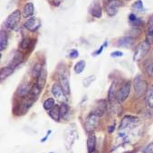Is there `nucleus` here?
<instances>
[{
  "mask_svg": "<svg viewBox=\"0 0 153 153\" xmlns=\"http://www.w3.org/2000/svg\"><path fill=\"white\" fill-rule=\"evenodd\" d=\"M133 87L137 98L143 96L148 91V83L140 75H137L133 80Z\"/></svg>",
  "mask_w": 153,
  "mask_h": 153,
  "instance_id": "f257e3e1",
  "label": "nucleus"
},
{
  "mask_svg": "<svg viewBox=\"0 0 153 153\" xmlns=\"http://www.w3.org/2000/svg\"><path fill=\"white\" fill-rule=\"evenodd\" d=\"M149 46H150V45H149L146 41L140 43L136 46L134 55H133V61H135V62H140V61H141L149 53Z\"/></svg>",
  "mask_w": 153,
  "mask_h": 153,
  "instance_id": "f03ea898",
  "label": "nucleus"
},
{
  "mask_svg": "<svg viewBox=\"0 0 153 153\" xmlns=\"http://www.w3.org/2000/svg\"><path fill=\"white\" fill-rule=\"evenodd\" d=\"M99 120H100V117L94 113V111H91L86 118V120H85V130L87 132H91V131H94L98 124H99Z\"/></svg>",
  "mask_w": 153,
  "mask_h": 153,
  "instance_id": "7ed1b4c3",
  "label": "nucleus"
},
{
  "mask_svg": "<svg viewBox=\"0 0 153 153\" xmlns=\"http://www.w3.org/2000/svg\"><path fill=\"white\" fill-rule=\"evenodd\" d=\"M131 88V82H126L118 90L117 94H116V100L118 102L120 103V102H123L124 101H126V99L130 95Z\"/></svg>",
  "mask_w": 153,
  "mask_h": 153,
  "instance_id": "20e7f679",
  "label": "nucleus"
},
{
  "mask_svg": "<svg viewBox=\"0 0 153 153\" xmlns=\"http://www.w3.org/2000/svg\"><path fill=\"white\" fill-rule=\"evenodd\" d=\"M52 94H53L54 98L59 101L60 102L65 103L67 101L66 94L65 93V91L63 90L62 86L60 85V83H54L52 87Z\"/></svg>",
  "mask_w": 153,
  "mask_h": 153,
  "instance_id": "39448f33",
  "label": "nucleus"
},
{
  "mask_svg": "<svg viewBox=\"0 0 153 153\" xmlns=\"http://www.w3.org/2000/svg\"><path fill=\"white\" fill-rule=\"evenodd\" d=\"M20 17H21V12H20L19 10L14 11L13 13H11V14L7 16V20H6V22H5L6 26H7V28H10V29L15 28L16 25L18 24L19 20H20Z\"/></svg>",
  "mask_w": 153,
  "mask_h": 153,
  "instance_id": "423d86ee",
  "label": "nucleus"
},
{
  "mask_svg": "<svg viewBox=\"0 0 153 153\" xmlns=\"http://www.w3.org/2000/svg\"><path fill=\"white\" fill-rule=\"evenodd\" d=\"M120 7V3L118 0H109L106 3L105 10L109 16H114L117 15L119 8Z\"/></svg>",
  "mask_w": 153,
  "mask_h": 153,
  "instance_id": "0eeeda50",
  "label": "nucleus"
},
{
  "mask_svg": "<svg viewBox=\"0 0 153 153\" xmlns=\"http://www.w3.org/2000/svg\"><path fill=\"white\" fill-rule=\"evenodd\" d=\"M89 13L91 16H93L95 18L102 17V7L100 5L99 0H94V1H93V3H91V5L89 7Z\"/></svg>",
  "mask_w": 153,
  "mask_h": 153,
  "instance_id": "6e6552de",
  "label": "nucleus"
},
{
  "mask_svg": "<svg viewBox=\"0 0 153 153\" xmlns=\"http://www.w3.org/2000/svg\"><path fill=\"white\" fill-rule=\"evenodd\" d=\"M146 42L153 45V16H149L146 25Z\"/></svg>",
  "mask_w": 153,
  "mask_h": 153,
  "instance_id": "1a4fd4ad",
  "label": "nucleus"
},
{
  "mask_svg": "<svg viewBox=\"0 0 153 153\" xmlns=\"http://www.w3.org/2000/svg\"><path fill=\"white\" fill-rule=\"evenodd\" d=\"M87 150L88 153H94L95 149H96V137L94 131L88 132V137H87Z\"/></svg>",
  "mask_w": 153,
  "mask_h": 153,
  "instance_id": "9d476101",
  "label": "nucleus"
},
{
  "mask_svg": "<svg viewBox=\"0 0 153 153\" xmlns=\"http://www.w3.org/2000/svg\"><path fill=\"white\" fill-rule=\"evenodd\" d=\"M24 25L27 30H29L30 32H36V30L41 26V22L39 19H37L36 17H31L25 23Z\"/></svg>",
  "mask_w": 153,
  "mask_h": 153,
  "instance_id": "9b49d317",
  "label": "nucleus"
},
{
  "mask_svg": "<svg viewBox=\"0 0 153 153\" xmlns=\"http://www.w3.org/2000/svg\"><path fill=\"white\" fill-rule=\"evenodd\" d=\"M36 100L34 99H31L30 97H28V99H25L24 100L20 105L17 107L18 108V111H17V115H20V114H25L30 108H31V106L33 105V103L35 102Z\"/></svg>",
  "mask_w": 153,
  "mask_h": 153,
  "instance_id": "f8f14e48",
  "label": "nucleus"
},
{
  "mask_svg": "<svg viewBox=\"0 0 153 153\" xmlns=\"http://www.w3.org/2000/svg\"><path fill=\"white\" fill-rule=\"evenodd\" d=\"M138 120V118L132 115H125L123 118H122L121 121H120V124L119 126L120 130H124L126 128H128L129 126H131L132 123L136 122Z\"/></svg>",
  "mask_w": 153,
  "mask_h": 153,
  "instance_id": "ddd939ff",
  "label": "nucleus"
},
{
  "mask_svg": "<svg viewBox=\"0 0 153 153\" xmlns=\"http://www.w3.org/2000/svg\"><path fill=\"white\" fill-rule=\"evenodd\" d=\"M76 135H77L76 130H75V129L71 128V126H70V127H69V129H68V130L66 131V132H65L66 147H67V149H68L72 147V145H73L74 141L75 140V139H76Z\"/></svg>",
  "mask_w": 153,
  "mask_h": 153,
  "instance_id": "4468645a",
  "label": "nucleus"
},
{
  "mask_svg": "<svg viewBox=\"0 0 153 153\" xmlns=\"http://www.w3.org/2000/svg\"><path fill=\"white\" fill-rule=\"evenodd\" d=\"M95 109L94 111V113H96L99 117H102L105 111H106V109H107V101L105 100H98L96 102V104H95Z\"/></svg>",
  "mask_w": 153,
  "mask_h": 153,
  "instance_id": "2eb2a0df",
  "label": "nucleus"
},
{
  "mask_svg": "<svg viewBox=\"0 0 153 153\" xmlns=\"http://www.w3.org/2000/svg\"><path fill=\"white\" fill-rule=\"evenodd\" d=\"M59 82H60V85L62 86L63 90L65 91V94L68 95L70 94V82H69L68 77L65 74H62L59 78Z\"/></svg>",
  "mask_w": 153,
  "mask_h": 153,
  "instance_id": "dca6fc26",
  "label": "nucleus"
},
{
  "mask_svg": "<svg viewBox=\"0 0 153 153\" xmlns=\"http://www.w3.org/2000/svg\"><path fill=\"white\" fill-rule=\"evenodd\" d=\"M30 90H31V87L27 84H22L20 85L17 90H16V95L20 98H25L26 96L29 95Z\"/></svg>",
  "mask_w": 153,
  "mask_h": 153,
  "instance_id": "f3484780",
  "label": "nucleus"
},
{
  "mask_svg": "<svg viewBox=\"0 0 153 153\" xmlns=\"http://www.w3.org/2000/svg\"><path fill=\"white\" fill-rule=\"evenodd\" d=\"M134 44V39L131 38V36H124V37H121L119 39L118 41V46H120V47H125V48H128V47H131Z\"/></svg>",
  "mask_w": 153,
  "mask_h": 153,
  "instance_id": "a211bd4d",
  "label": "nucleus"
},
{
  "mask_svg": "<svg viewBox=\"0 0 153 153\" xmlns=\"http://www.w3.org/2000/svg\"><path fill=\"white\" fill-rule=\"evenodd\" d=\"M34 12H35V7H34V5L33 3H26L23 8V16L24 17H30L34 15Z\"/></svg>",
  "mask_w": 153,
  "mask_h": 153,
  "instance_id": "6ab92c4d",
  "label": "nucleus"
},
{
  "mask_svg": "<svg viewBox=\"0 0 153 153\" xmlns=\"http://www.w3.org/2000/svg\"><path fill=\"white\" fill-rule=\"evenodd\" d=\"M41 91H42V88L37 84H34L32 87H31V90H30V93H29V95L28 97H30L31 99H34V100H36V98L39 96V94H41Z\"/></svg>",
  "mask_w": 153,
  "mask_h": 153,
  "instance_id": "aec40b11",
  "label": "nucleus"
},
{
  "mask_svg": "<svg viewBox=\"0 0 153 153\" xmlns=\"http://www.w3.org/2000/svg\"><path fill=\"white\" fill-rule=\"evenodd\" d=\"M8 45V36L7 32L4 30H1V34H0V50L4 51Z\"/></svg>",
  "mask_w": 153,
  "mask_h": 153,
  "instance_id": "412c9836",
  "label": "nucleus"
},
{
  "mask_svg": "<svg viewBox=\"0 0 153 153\" xmlns=\"http://www.w3.org/2000/svg\"><path fill=\"white\" fill-rule=\"evenodd\" d=\"M36 79H37V82H36V83L43 89V88L45 87V85L46 79H47V72H46V70H45V68L42 69V71H41L39 76H38Z\"/></svg>",
  "mask_w": 153,
  "mask_h": 153,
  "instance_id": "4be33fe9",
  "label": "nucleus"
},
{
  "mask_svg": "<svg viewBox=\"0 0 153 153\" xmlns=\"http://www.w3.org/2000/svg\"><path fill=\"white\" fill-rule=\"evenodd\" d=\"M49 115L50 117L55 120V121H59L60 118H61V114H60V107L58 105H55L53 108H52L49 111Z\"/></svg>",
  "mask_w": 153,
  "mask_h": 153,
  "instance_id": "5701e85b",
  "label": "nucleus"
},
{
  "mask_svg": "<svg viewBox=\"0 0 153 153\" xmlns=\"http://www.w3.org/2000/svg\"><path fill=\"white\" fill-rule=\"evenodd\" d=\"M14 69H15V68H13V67H11V66H9V65L7 66V67L2 68V69H1V72H0V79H1V80H4V79L7 78L8 76H10V75L13 74Z\"/></svg>",
  "mask_w": 153,
  "mask_h": 153,
  "instance_id": "b1692460",
  "label": "nucleus"
},
{
  "mask_svg": "<svg viewBox=\"0 0 153 153\" xmlns=\"http://www.w3.org/2000/svg\"><path fill=\"white\" fill-rule=\"evenodd\" d=\"M22 62H23V55H22V53H20L19 52H16V55H14V58L12 60L11 64L9 65V66L15 68L16 66L20 65Z\"/></svg>",
  "mask_w": 153,
  "mask_h": 153,
  "instance_id": "393cba45",
  "label": "nucleus"
},
{
  "mask_svg": "<svg viewBox=\"0 0 153 153\" xmlns=\"http://www.w3.org/2000/svg\"><path fill=\"white\" fill-rule=\"evenodd\" d=\"M85 66H86V62L84 60H81L74 65V72L77 74H80L83 72V70L85 69Z\"/></svg>",
  "mask_w": 153,
  "mask_h": 153,
  "instance_id": "a878e982",
  "label": "nucleus"
},
{
  "mask_svg": "<svg viewBox=\"0 0 153 153\" xmlns=\"http://www.w3.org/2000/svg\"><path fill=\"white\" fill-rule=\"evenodd\" d=\"M116 90H115V82H113L110 89H109V93H108V102H111L114 101V99H116Z\"/></svg>",
  "mask_w": 153,
  "mask_h": 153,
  "instance_id": "bb28decb",
  "label": "nucleus"
},
{
  "mask_svg": "<svg viewBox=\"0 0 153 153\" xmlns=\"http://www.w3.org/2000/svg\"><path fill=\"white\" fill-rule=\"evenodd\" d=\"M146 103L148 107L153 108V88H151L146 95Z\"/></svg>",
  "mask_w": 153,
  "mask_h": 153,
  "instance_id": "cd10ccee",
  "label": "nucleus"
},
{
  "mask_svg": "<svg viewBox=\"0 0 153 153\" xmlns=\"http://www.w3.org/2000/svg\"><path fill=\"white\" fill-rule=\"evenodd\" d=\"M54 106H55V102L53 98H48L44 102V109L46 111H50Z\"/></svg>",
  "mask_w": 153,
  "mask_h": 153,
  "instance_id": "c85d7f7f",
  "label": "nucleus"
},
{
  "mask_svg": "<svg viewBox=\"0 0 153 153\" xmlns=\"http://www.w3.org/2000/svg\"><path fill=\"white\" fill-rule=\"evenodd\" d=\"M60 114L63 119H65L67 117V115L69 114V106L67 104L62 103V105L60 106Z\"/></svg>",
  "mask_w": 153,
  "mask_h": 153,
  "instance_id": "c756f323",
  "label": "nucleus"
},
{
  "mask_svg": "<svg viewBox=\"0 0 153 153\" xmlns=\"http://www.w3.org/2000/svg\"><path fill=\"white\" fill-rule=\"evenodd\" d=\"M42 69H43V67H42V65L40 64H36L34 65L33 69H32V76L35 77V78H37L39 76Z\"/></svg>",
  "mask_w": 153,
  "mask_h": 153,
  "instance_id": "7c9ffc66",
  "label": "nucleus"
},
{
  "mask_svg": "<svg viewBox=\"0 0 153 153\" xmlns=\"http://www.w3.org/2000/svg\"><path fill=\"white\" fill-rule=\"evenodd\" d=\"M95 76L94 75H90L88 77H86L83 81H82V84L84 87H89L91 83H93L95 81Z\"/></svg>",
  "mask_w": 153,
  "mask_h": 153,
  "instance_id": "2f4dec72",
  "label": "nucleus"
},
{
  "mask_svg": "<svg viewBox=\"0 0 153 153\" xmlns=\"http://www.w3.org/2000/svg\"><path fill=\"white\" fill-rule=\"evenodd\" d=\"M133 9L139 11V12H142L144 10V7H143V3L141 0H137V1L133 4L132 6Z\"/></svg>",
  "mask_w": 153,
  "mask_h": 153,
  "instance_id": "473e14b6",
  "label": "nucleus"
},
{
  "mask_svg": "<svg viewBox=\"0 0 153 153\" xmlns=\"http://www.w3.org/2000/svg\"><path fill=\"white\" fill-rule=\"evenodd\" d=\"M30 44H31V40H30V38H25L22 40V42L20 44V47L24 50H26L30 47Z\"/></svg>",
  "mask_w": 153,
  "mask_h": 153,
  "instance_id": "72a5a7b5",
  "label": "nucleus"
},
{
  "mask_svg": "<svg viewBox=\"0 0 153 153\" xmlns=\"http://www.w3.org/2000/svg\"><path fill=\"white\" fill-rule=\"evenodd\" d=\"M145 72L147 73L149 76L153 77V64L152 63H149V65L145 66Z\"/></svg>",
  "mask_w": 153,
  "mask_h": 153,
  "instance_id": "f704fd0d",
  "label": "nucleus"
},
{
  "mask_svg": "<svg viewBox=\"0 0 153 153\" xmlns=\"http://www.w3.org/2000/svg\"><path fill=\"white\" fill-rule=\"evenodd\" d=\"M142 153H153V142H150L149 144H148L142 149Z\"/></svg>",
  "mask_w": 153,
  "mask_h": 153,
  "instance_id": "c9c22d12",
  "label": "nucleus"
},
{
  "mask_svg": "<svg viewBox=\"0 0 153 153\" xmlns=\"http://www.w3.org/2000/svg\"><path fill=\"white\" fill-rule=\"evenodd\" d=\"M107 45H108V41H105V42H104V44H103V45H102V46H101V47L98 49V50H96V51H95V52L93 53V55H94V56L100 55V54L102 53V51H103L104 47H105V46H107Z\"/></svg>",
  "mask_w": 153,
  "mask_h": 153,
  "instance_id": "e433bc0d",
  "label": "nucleus"
},
{
  "mask_svg": "<svg viewBox=\"0 0 153 153\" xmlns=\"http://www.w3.org/2000/svg\"><path fill=\"white\" fill-rule=\"evenodd\" d=\"M131 25L135 27H140L144 25V22L140 19V18H136V20H134L133 22H131Z\"/></svg>",
  "mask_w": 153,
  "mask_h": 153,
  "instance_id": "4c0bfd02",
  "label": "nucleus"
},
{
  "mask_svg": "<svg viewBox=\"0 0 153 153\" xmlns=\"http://www.w3.org/2000/svg\"><path fill=\"white\" fill-rule=\"evenodd\" d=\"M68 56H69V58H71V59H75V58H77V57L79 56V52H78L77 50L74 49V50H72V51L69 53Z\"/></svg>",
  "mask_w": 153,
  "mask_h": 153,
  "instance_id": "58836bf2",
  "label": "nucleus"
},
{
  "mask_svg": "<svg viewBox=\"0 0 153 153\" xmlns=\"http://www.w3.org/2000/svg\"><path fill=\"white\" fill-rule=\"evenodd\" d=\"M122 55H123V53L120 52V51H114L112 53H111V57H121Z\"/></svg>",
  "mask_w": 153,
  "mask_h": 153,
  "instance_id": "ea45409f",
  "label": "nucleus"
},
{
  "mask_svg": "<svg viewBox=\"0 0 153 153\" xmlns=\"http://www.w3.org/2000/svg\"><path fill=\"white\" fill-rule=\"evenodd\" d=\"M52 133V131L51 130H49V131H47V133H46V135H45V137L44 138V139H42L41 140V142H45L47 139H48V137L50 136V134Z\"/></svg>",
  "mask_w": 153,
  "mask_h": 153,
  "instance_id": "a19ab883",
  "label": "nucleus"
},
{
  "mask_svg": "<svg viewBox=\"0 0 153 153\" xmlns=\"http://www.w3.org/2000/svg\"><path fill=\"white\" fill-rule=\"evenodd\" d=\"M136 16L134 15V14H131L130 16H129V20H130V22L131 23V22H133L134 20H136Z\"/></svg>",
  "mask_w": 153,
  "mask_h": 153,
  "instance_id": "79ce46f5",
  "label": "nucleus"
},
{
  "mask_svg": "<svg viewBox=\"0 0 153 153\" xmlns=\"http://www.w3.org/2000/svg\"><path fill=\"white\" fill-rule=\"evenodd\" d=\"M114 130H115V124H112V125L109 126V128H108L109 133H112V132L114 131Z\"/></svg>",
  "mask_w": 153,
  "mask_h": 153,
  "instance_id": "37998d69",
  "label": "nucleus"
},
{
  "mask_svg": "<svg viewBox=\"0 0 153 153\" xmlns=\"http://www.w3.org/2000/svg\"><path fill=\"white\" fill-rule=\"evenodd\" d=\"M61 1H62V0H53V3L55 7H58L60 5Z\"/></svg>",
  "mask_w": 153,
  "mask_h": 153,
  "instance_id": "c03bdc74",
  "label": "nucleus"
},
{
  "mask_svg": "<svg viewBox=\"0 0 153 153\" xmlns=\"http://www.w3.org/2000/svg\"><path fill=\"white\" fill-rule=\"evenodd\" d=\"M50 153H53V152H50Z\"/></svg>",
  "mask_w": 153,
  "mask_h": 153,
  "instance_id": "a18cd8bd",
  "label": "nucleus"
}]
</instances>
